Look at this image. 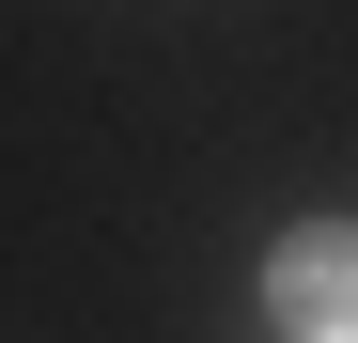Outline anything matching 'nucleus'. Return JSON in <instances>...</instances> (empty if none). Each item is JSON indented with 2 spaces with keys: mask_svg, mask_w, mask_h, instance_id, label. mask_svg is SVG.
<instances>
[{
  "mask_svg": "<svg viewBox=\"0 0 358 343\" xmlns=\"http://www.w3.org/2000/svg\"><path fill=\"white\" fill-rule=\"evenodd\" d=\"M265 297H280V343H358V234H296Z\"/></svg>",
  "mask_w": 358,
  "mask_h": 343,
  "instance_id": "obj_1",
  "label": "nucleus"
}]
</instances>
